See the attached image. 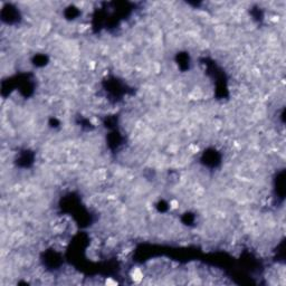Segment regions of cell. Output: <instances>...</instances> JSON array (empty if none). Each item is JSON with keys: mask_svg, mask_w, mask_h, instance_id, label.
I'll return each mask as SVG.
<instances>
[{"mask_svg": "<svg viewBox=\"0 0 286 286\" xmlns=\"http://www.w3.org/2000/svg\"><path fill=\"white\" fill-rule=\"evenodd\" d=\"M132 278L134 279V281H136V282H139L140 279H142L143 274L141 273V270H140V269H135V270H133L132 272Z\"/></svg>", "mask_w": 286, "mask_h": 286, "instance_id": "1", "label": "cell"}]
</instances>
